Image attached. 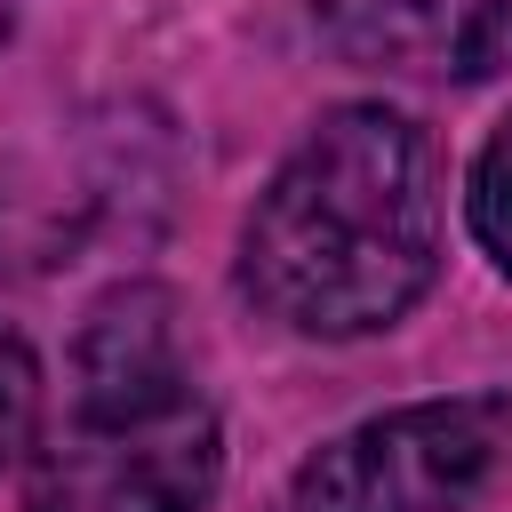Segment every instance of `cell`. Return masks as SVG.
I'll return each instance as SVG.
<instances>
[{"label":"cell","instance_id":"7","mask_svg":"<svg viewBox=\"0 0 512 512\" xmlns=\"http://www.w3.org/2000/svg\"><path fill=\"white\" fill-rule=\"evenodd\" d=\"M24 24V0H0V48H8V32Z\"/></svg>","mask_w":512,"mask_h":512},{"label":"cell","instance_id":"3","mask_svg":"<svg viewBox=\"0 0 512 512\" xmlns=\"http://www.w3.org/2000/svg\"><path fill=\"white\" fill-rule=\"evenodd\" d=\"M504 456V400H416L312 448L288 480V512H464Z\"/></svg>","mask_w":512,"mask_h":512},{"label":"cell","instance_id":"5","mask_svg":"<svg viewBox=\"0 0 512 512\" xmlns=\"http://www.w3.org/2000/svg\"><path fill=\"white\" fill-rule=\"evenodd\" d=\"M464 216H472V240L496 256V272H512V120L480 144L472 184H464Z\"/></svg>","mask_w":512,"mask_h":512},{"label":"cell","instance_id":"6","mask_svg":"<svg viewBox=\"0 0 512 512\" xmlns=\"http://www.w3.org/2000/svg\"><path fill=\"white\" fill-rule=\"evenodd\" d=\"M32 432H40V360L32 344L0 320V472L16 456H32Z\"/></svg>","mask_w":512,"mask_h":512},{"label":"cell","instance_id":"4","mask_svg":"<svg viewBox=\"0 0 512 512\" xmlns=\"http://www.w3.org/2000/svg\"><path fill=\"white\" fill-rule=\"evenodd\" d=\"M312 16L352 64L424 80L512 72V0H312Z\"/></svg>","mask_w":512,"mask_h":512},{"label":"cell","instance_id":"2","mask_svg":"<svg viewBox=\"0 0 512 512\" xmlns=\"http://www.w3.org/2000/svg\"><path fill=\"white\" fill-rule=\"evenodd\" d=\"M224 480V424L184 368L176 296L112 288L72 344V400L32 432L24 512H208Z\"/></svg>","mask_w":512,"mask_h":512},{"label":"cell","instance_id":"1","mask_svg":"<svg viewBox=\"0 0 512 512\" xmlns=\"http://www.w3.org/2000/svg\"><path fill=\"white\" fill-rule=\"evenodd\" d=\"M440 272L432 144L392 104H328L240 224V288L296 336H376Z\"/></svg>","mask_w":512,"mask_h":512}]
</instances>
